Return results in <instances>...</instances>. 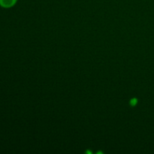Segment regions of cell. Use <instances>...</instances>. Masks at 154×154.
<instances>
[{
  "instance_id": "1",
  "label": "cell",
  "mask_w": 154,
  "mask_h": 154,
  "mask_svg": "<svg viewBox=\"0 0 154 154\" xmlns=\"http://www.w3.org/2000/svg\"><path fill=\"white\" fill-rule=\"evenodd\" d=\"M17 0H0V5L4 8L12 7L16 3Z\"/></svg>"
}]
</instances>
